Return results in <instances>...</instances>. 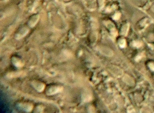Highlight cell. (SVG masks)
<instances>
[{
  "label": "cell",
  "instance_id": "cell-2",
  "mask_svg": "<svg viewBox=\"0 0 154 113\" xmlns=\"http://www.w3.org/2000/svg\"><path fill=\"white\" fill-rule=\"evenodd\" d=\"M149 66H150V68H151V70H154V63L150 64Z\"/></svg>",
  "mask_w": 154,
  "mask_h": 113
},
{
  "label": "cell",
  "instance_id": "cell-1",
  "mask_svg": "<svg viewBox=\"0 0 154 113\" xmlns=\"http://www.w3.org/2000/svg\"><path fill=\"white\" fill-rule=\"evenodd\" d=\"M125 40H122L120 42V46L121 47H125Z\"/></svg>",
  "mask_w": 154,
  "mask_h": 113
}]
</instances>
